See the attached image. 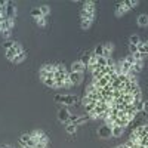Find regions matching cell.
I'll list each match as a JSON object with an SVG mask.
<instances>
[{
    "mask_svg": "<svg viewBox=\"0 0 148 148\" xmlns=\"http://www.w3.org/2000/svg\"><path fill=\"white\" fill-rule=\"evenodd\" d=\"M55 102H61V104H65V105H73V104L77 102V96H74V95H56Z\"/></svg>",
    "mask_w": 148,
    "mask_h": 148,
    "instance_id": "obj_1",
    "label": "cell"
},
{
    "mask_svg": "<svg viewBox=\"0 0 148 148\" xmlns=\"http://www.w3.org/2000/svg\"><path fill=\"white\" fill-rule=\"evenodd\" d=\"M19 144H21V147H33L34 148L37 141L31 138L30 133H24V135H21V138H19Z\"/></svg>",
    "mask_w": 148,
    "mask_h": 148,
    "instance_id": "obj_2",
    "label": "cell"
},
{
    "mask_svg": "<svg viewBox=\"0 0 148 148\" xmlns=\"http://www.w3.org/2000/svg\"><path fill=\"white\" fill-rule=\"evenodd\" d=\"M16 14H18L16 6L12 3V2H6V16L10 18V19H15L16 18Z\"/></svg>",
    "mask_w": 148,
    "mask_h": 148,
    "instance_id": "obj_3",
    "label": "cell"
},
{
    "mask_svg": "<svg viewBox=\"0 0 148 148\" xmlns=\"http://www.w3.org/2000/svg\"><path fill=\"white\" fill-rule=\"evenodd\" d=\"M68 80L71 82L73 86H74V84H80L82 80H83V74H82V73H73V71H70V74H68Z\"/></svg>",
    "mask_w": 148,
    "mask_h": 148,
    "instance_id": "obj_4",
    "label": "cell"
},
{
    "mask_svg": "<svg viewBox=\"0 0 148 148\" xmlns=\"http://www.w3.org/2000/svg\"><path fill=\"white\" fill-rule=\"evenodd\" d=\"M86 70H88V67H86L82 61H74V62L71 64V71L73 73H84Z\"/></svg>",
    "mask_w": 148,
    "mask_h": 148,
    "instance_id": "obj_5",
    "label": "cell"
},
{
    "mask_svg": "<svg viewBox=\"0 0 148 148\" xmlns=\"http://www.w3.org/2000/svg\"><path fill=\"white\" fill-rule=\"evenodd\" d=\"M98 136L102 138V139H108V138L111 136V127L107 126V125L101 126L99 129H98Z\"/></svg>",
    "mask_w": 148,
    "mask_h": 148,
    "instance_id": "obj_6",
    "label": "cell"
},
{
    "mask_svg": "<svg viewBox=\"0 0 148 148\" xmlns=\"http://www.w3.org/2000/svg\"><path fill=\"white\" fill-rule=\"evenodd\" d=\"M70 111H68V108H61L59 111H58V120L59 121H62V123H68V120H70Z\"/></svg>",
    "mask_w": 148,
    "mask_h": 148,
    "instance_id": "obj_7",
    "label": "cell"
},
{
    "mask_svg": "<svg viewBox=\"0 0 148 148\" xmlns=\"http://www.w3.org/2000/svg\"><path fill=\"white\" fill-rule=\"evenodd\" d=\"M95 68H98V56L92 52L90 55H89V62H88V70L92 73Z\"/></svg>",
    "mask_w": 148,
    "mask_h": 148,
    "instance_id": "obj_8",
    "label": "cell"
},
{
    "mask_svg": "<svg viewBox=\"0 0 148 148\" xmlns=\"http://www.w3.org/2000/svg\"><path fill=\"white\" fill-rule=\"evenodd\" d=\"M82 12L89 14V15H95V3L93 2H84L83 8H82Z\"/></svg>",
    "mask_w": 148,
    "mask_h": 148,
    "instance_id": "obj_9",
    "label": "cell"
},
{
    "mask_svg": "<svg viewBox=\"0 0 148 148\" xmlns=\"http://www.w3.org/2000/svg\"><path fill=\"white\" fill-rule=\"evenodd\" d=\"M127 10H129V9L126 8L125 2H121V3H117V5H116V16H120V15H125V14H126Z\"/></svg>",
    "mask_w": 148,
    "mask_h": 148,
    "instance_id": "obj_10",
    "label": "cell"
},
{
    "mask_svg": "<svg viewBox=\"0 0 148 148\" xmlns=\"http://www.w3.org/2000/svg\"><path fill=\"white\" fill-rule=\"evenodd\" d=\"M105 76V73H104V68H95L93 71H92V77H93V80H101L102 77Z\"/></svg>",
    "mask_w": 148,
    "mask_h": 148,
    "instance_id": "obj_11",
    "label": "cell"
},
{
    "mask_svg": "<svg viewBox=\"0 0 148 148\" xmlns=\"http://www.w3.org/2000/svg\"><path fill=\"white\" fill-rule=\"evenodd\" d=\"M142 65H144V61H136V62H135V64L132 65V70H130V73L136 76L138 73H141V71H142Z\"/></svg>",
    "mask_w": 148,
    "mask_h": 148,
    "instance_id": "obj_12",
    "label": "cell"
},
{
    "mask_svg": "<svg viewBox=\"0 0 148 148\" xmlns=\"http://www.w3.org/2000/svg\"><path fill=\"white\" fill-rule=\"evenodd\" d=\"M123 132H125V129L120 127V126H111V136L119 138V136L123 135Z\"/></svg>",
    "mask_w": 148,
    "mask_h": 148,
    "instance_id": "obj_13",
    "label": "cell"
},
{
    "mask_svg": "<svg viewBox=\"0 0 148 148\" xmlns=\"http://www.w3.org/2000/svg\"><path fill=\"white\" fill-rule=\"evenodd\" d=\"M16 55H19V52L15 49V46H14V47H10V49H8V51H6V58H8L9 61H14V59L16 58Z\"/></svg>",
    "mask_w": 148,
    "mask_h": 148,
    "instance_id": "obj_14",
    "label": "cell"
},
{
    "mask_svg": "<svg viewBox=\"0 0 148 148\" xmlns=\"http://www.w3.org/2000/svg\"><path fill=\"white\" fill-rule=\"evenodd\" d=\"M92 22H93V19H90V18H80V27L83 30H88V28H90Z\"/></svg>",
    "mask_w": 148,
    "mask_h": 148,
    "instance_id": "obj_15",
    "label": "cell"
},
{
    "mask_svg": "<svg viewBox=\"0 0 148 148\" xmlns=\"http://www.w3.org/2000/svg\"><path fill=\"white\" fill-rule=\"evenodd\" d=\"M138 52L141 53V55H147L148 53V43L147 42H139L138 43Z\"/></svg>",
    "mask_w": 148,
    "mask_h": 148,
    "instance_id": "obj_16",
    "label": "cell"
},
{
    "mask_svg": "<svg viewBox=\"0 0 148 148\" xmlns=\"http://www.w3.org/2000/svg\"><path fill=\"white\" fill-rule=\"evenodd\" d=\"M138 25L139 27H147L148 25V15L142 14V15L138 16Z\"/></svg>",
    "mask_w": 148,
    "mask_h": 148,
    "instance_id": "obj_17",
    "label": "cell"
},
{
    "mask_svg": "<svg viewBox=\"0 0 148 148\" xmlns=\"http://www.w3.org/2000/svg\"><path fill=\"white\" fill-rule=\"evenodd\" d=\"M111 52H113V45H111V43H105L104 45V56L105 58H110Z\"/></svg>",
    "mask_w": 148,
    "mask_h": 148,
    "instance_id": "obj_18",
    "label": "cell"
},
{
    "mask_svg": "<svg viewBox=\"0 0 148 148\" xmlns=\"http://www.w3.org/2000/svg\"><path fill=\"white\" fill-rule=\"evenodd\" d=\"M31 16H33L34 19H40V18H45V16L42 15V12H40V8H34V9H31Z\"/></svg>",
    "mask_w": 148,
    "mask_h": 148,
    "instance_id": "obj_19",
    "label": "cell"
},
{
    "mask_svg": "<svg viewBox=\"0 0 148 148\" xmlns=\"http://www.w3.org/2000/svg\"><path fill=\"white\" fill-rule=\"evenodd\" d=\"M27 58V52L25 51H24L22 53H19V55H16V58L14 59V61H12V62H14V64H19V62H22V61L24 59H25Z\"/></svg>",
    "mask_w": 148,
    "mask_h": 148,
    "instance_id": "obj_20",
    "label": "cell"
},
{
    "mask_svg": "<svg viewBox=\"0 0 148 148\" xmlns=\"http://www.w3.org/2000/svg\"><path fill=\"white\" fill-rule=\"evenodd\" d=\"M96 104H98L96 101H90L89 104H86V105H83V107H84V110H86V113L89 114L90 111H93V110H95V107H96Z\"/></svg>",
    "mask_w": 148,
    "mask_h": 148,
    "instance_id": "obj_21",
    "label": "cell"
},
{
    "mask_svg": "<svg viewBox=\"0 0 148 148\" xmlns=\"http://www.w3.org/2000/svg\"><path fill=\"white\" fill-rule=\"evenodd\" d=\"M125 5H126V8H127L129 10H132L133 8H136V6L139 5V2H138V0H133V2H132V0H126Z\"/></svg>",
    "mask_w": 148,
    "mask_h": 148,
    "instance_id": "obj_22",
    "label": "cell"
},
{
    "mask_svg": "<svg viewBox=\"0 0 148 148\" xmlns=\"http://www.w3.org/2000/svg\"><path fill=\"white\" fill-rule=\"evenodd\" d=\"M141 42V39H139V36H136V34H132L130 37H129V45H135V46H138V43Z\"/></svg>",
    "mask_w": 148,
    "mask_h": 148,
    "instance_id": "obj_23",
    "label": "cell"
},
{
    "mask_svg": "<svg viewBox=\"0 0 148 148\" xmlns=\"http://www.w3.org/2000/svg\"><path fill=\"white\" fill-rule=\"evenodd\" d=\"M93 53H95L96 56H104V45H98V46L95 47Z\"/></svg>",
    "mask_w": 148,
    "mask_h": 148,
    "instance_id": "obj_24",
    "label": "cell"
},
{
    "mask_svg": "<svg viewBox=\"0 0 148 148\" xmlns=\"http://www.w3.org/2000/svg\"><path fill=\"white\" fill-rule=\"evenodd\" d=\"M65 130L68 132V133H76V130H77V126L76 125H73V123H67V127H65Z\"/></svg>",
    "mask_w": 148,
    "mask_h": 148,
    "instance_id": "obj_25",
    "label": "cell"
},
{
    "mask_svg": "<svg viewBox=\"0 0 148 148\" xmlns=\"http://www.w3.org/2000/svg\"><path fill=\"white\" fill-rule=\"evenodd\" d=\"M98 67L99 68L107 67V58L105 56H98Z\"/></svg>",
    "mask_w": 148,
    "mask_h": 148,
    "instance_id": "obj_26",
    "label": "cell"
},
{
    "mask_svg": "<svg viewBox=\"0 0 148 148\" xmlns=\"http://www.w3.org/2000/svg\"><path fill=\"white\" fill-rule=\"evenodd\" d=\"M40 12H42V15L46 18V15H49V14H51V8H49V6H46V5H43V6H40Z\"/></svg>",
    "mask_w": 148,
    "mask_h": 148,
    "instance_id": "obj_27",
    "label": "cell"
},
{
    "mask_svg": "<svg viewBox=\"0 0 148 148\" xmlns=\"http://www.w3.org/2000/svg\"><path fill=\"white\" fill-rule=\"evenodd\" d=\"M37 144H43V145H47V144H49V138H47L46 135L43 133L42 136H40L39 139H37Z\"/></svg>",
    "mask_w": 148,
    "mask_h": 148,
    "instance_id": "obj_28",
    "label": "cell"
},
{
    "mask_svg": "<svg viewBox=\"0 0 148 148\" xmlns=\"http://www.w3.org/2000/svg\"><path fill=\"white\" fill-rule=\"evenodd\" d=\"M14 45H15V42L14 40H6V42H3V47L6 49H10V47H14Z\"/></svg>",
    "mask_w": 148,
    "mask_h": 148,
    "instance_id": "obj_29",
    "label": "cell"
},
{
    "mask_svg": "<svg viewBox=\"0 0 148 148\" xmlns=\"http://www.w3.org/2000/svg\"><path fill=\"white\" fill-rule=\"evenodd\" d=\"M37 22V25H40V27H45L46 25V18H40V19H36Z\"/></svg>",
    "mask_w": 148,
    "mask_h": 148,
    "instance_id": "obj_30",
    "label": "cell"
},
{
    "mask_svg": "<svg viewBox=\"0 0 148 148\" xmlns=\"http://www.w3.org/2000/svg\"><path fill=\"white\" fill-rule=\"evenodd\" d=\"M129 49H130V55L138 52V46H135V45H129Z\"/></svg>",
    "mask_w": 148,
    "mask_h": 148,
    "instance_id": "obj_31",
    "label": "cell"
},
{
    "mask_svg": "<svg viewBox=\"0 0 148 148\" xmlns=\"http://www.w3.org/2000/svg\"><path fill=\"white\" fill-rule=\"evenodd\" d=\"M2 34H3V37H5L6 40H9V39H10V31H3Z\"/></svg>",
    "mask_w": 148,
    "mask_h": 148,
    "instance_id": "obj_32",
    "label": "cell"
},
{
    "mask_svg": "<svg viewBox=\"0 0 148 148\" xmlns=\"http://www.w3.org/2000/svg\"><path fill=\"white\" fill-rule=\"evenodd\" d=\"M142 113H148V101H144V111H142Z\"/></svg>",
    "mask_w": 148,
    "mask_h": 148,
    "instance_id": "obj_33",
    "label": "cell"
},
{
    "mask_svg": "<svg viewBox=\"0 0 148 148\" xmlns=\"http://www.w3.org/2000/svg\"><path fill=\"white\" fill-rule=\"evenodd\" d=\"M34 148H47V145H43V144H36Z\"/></svg>",
    "mask_w": 148,
    "mask_h": 148,
    "instance_id": "obj_34",
    "label": "cell"
},
{
    "mask_svg": "<svg viewBox=\"0 0 148 148\" xmlns=\"http://www.w3.org/2000/svg\"><path fill=\"white\" fill-rule=\"evenodd\" d=\"M117 148H130V147H129L127 144H121V145H120V147H117Z\"/></svg>",
    "mask_w": 148,
    "mask_h": 148,
    "instance_id": "obj_35",
    "label": "cell"
},
{
    "mask_svg": "<svg viewBox=\"0 0 148 148\" xmlns=\"http://www.w3.org/2000/svg\"><path fill=\"white\" fill-rule=\"evenodd\" d=\"M0 148H14V147H10V145H2Z\"/></svg>",
    "mask_w": 148,
    "mask_h": 148,
    "instance_id": "obj_36",
    "label": "cell"
},
{
    "mask_svg": "<svg viewBox=\"0 0 148 148\" xmlns=\"http://www.w3.org/2000/svg\"><path fill=\"white\" fill-rule=\"evenodd\" d=\"M147 43H148V40H147Z\"/></svg>",
    "mask_w": 148,
    "mask_h": 148,
    "instance_id": "obj_37",
    "label": "cell"
}]
</instances>
